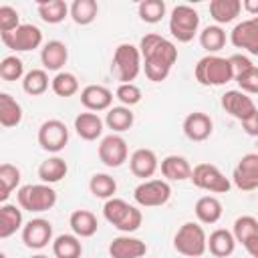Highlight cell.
Returning <instances> with one entry per match:
<instances>
[{
  "label": "cell",
  "mask_w": 258,
  "mask_h": 258,
  "mask_svg": "<svg viewBox=\"0 0 258 258\" xmlns=\"http://www.w3.org/2000/svg\"><path fill=\"white\" fill-rule=\"evenodd\" d=\"M97 12H99V6L95 0H75L71 4V18L81 26L91 24L97 18Z\"/></svg>",
  "instance_id": "cell-38"
},
{
  "label": "cell",
  "mask_w": 258,
  "mask_h": 258,
  "mask_svg": "<svg viewBox=\"0 0 258 258\" xmlns=\"http://www.w3.org/2000/svg\"><path fill=\"white\" fill-rule=\"evenodd\" d=\"M200 44L204 50H208L210 54L212 52H218L220 48H224L226 44V32L222 26L218 24H212V26H206L202 32H200Z\"/></svg>",
  "instance_id": "cell-39"
},
{
  "label": "cell",
  "mask_w": 258,
  "mask_h": 258,
  "mask_svg": "<svg viewBox=\"0 0 258 258\" xmlns=\"http://www.w3.org/2000/svg\"><path fill=\"white\" fill-rule=\"evenodd\" d=\"M111 258H141L147 254V244L133 236H117L109 244Z\"/></svg>",
  "instance_id": "cell-18"
},
{
  "label": "cell",
  "mask_w": 258,
  "mask_h": 258,
  "mask_svg": "<svg viewBox=\"0 0 258 258\" xmlns=\"http://www.w3.org/2000/svg\"><path fill=\"white\" fill-rule=\"evenodd\" d=\"M141 67H143V60H141L139 46H133L129 42H121L115 48L113 60H111V73L115 75L117 81H121V83L135 81Z\"/></svg>",
  "instance_id": "cell-4"
},
{
  "label": "cell",
  "mask_w": 258,
  "mask_h": 258,
  "mask_svg": "<svg viewBox=\"0 0 258 258\" xmlns=\"http://www.w3.org/2000/svg\"><path fill=\"white\" fill-rule=\"evenodd\" d=\"M234 81L238 83L240 91L246 95H258V67L254 62H250L246 69H242L240 73H236Z\"/></svg>",
  "instance_id": "cell-42"
},
{
  "label": "cell",
  "mask_w": 258,
  "mask_h": 258,
  "mask_svg": "<svg viewBox=\"0 0 258 258\" xmlns=\"http://www.w3.org/2000/svg\"><path fill=\"white\" fill-rule=\"evenodd\" d=\"M139 52L145 69V77L153 83H161L169 77L171 67L177 60V48L161 34L149 32L139 42Z\"/></svg>",
  "instance_id": "cell-1"
},
{
  "label": "cell",
  "mask_w": 258,
  "mask_h": 258,
  "mask_svg": "<svg viewBox=\"0 0 258 258\" xmlns=\"http://www.w3.org/2000/svg\"><path fill=\"white\" fill-rule=\"evenodd\" d=\"M103 216L111 226H115L119 232H125V234H131V232L139 230V226L143 222L141 210H137L135 206L127 204L121 198L107 200L105 206H103Z\"/></svg>",
  "instance_id": "cell-3"
},
{
  "label": "cell",
  "mask_w": 258,
  "mask_h": 258,
  "mask_svg": "<svg viewBox=\"0 0 258 258\" xmlns=\"http://www.w3.org/2000/svg\"><path fill=\"white\" fill-rule=\"evenodd\" d=\"M75 131L85 141H95L103 135V119L97 113L85 111L75 117Z\"/></svg>",
  "instance_id": "cell-22"
},
{
  "label": "cell",
  "mask_w": 258,
  "mask_h": 258,
  "mask_svg": "<svg viewBox=\"0 0 258 258\" xmlns=\"http://www.w3.org/2000/svg\"><path fill=\"white\" fill-rule=\"evenodd\" d=\"M129 149H127V141L119 135V133H111L105 135L99 143V159L107 165V167H119L127 161Z\"/></svg>",
  "instance_id": "cell-14"
},
{
  "label": "cell",
  "mask_w": 258,
  "mask_h": 258,
  "mask_svg": "<svg viewBox=\"0 0 258 258\" xmlns=\"http://www.w3.org/2000/svg\"><path fill=\"white\" fill-rule=\"evenodd\" d=\"M232 234H234L236 242H242V244H248L250 240L258 238V218H254V216H240V218H236Z\"/></svg>",
  "instance_id": "cell-37"
},
{
  "label": "cell",
  "mask_w": 258,
  "mask_h": 258,
  "mask_svg": "<svg viewBox=\"0 0 258 258\" xmlns=\"http://www.w3.org/2000/svg\"><path fill=\"white\" fill-rule=\"evenodd\" d=\"M115 97L119 99L121 105L133 107V105H137L141 101V89L135 83H119V87L115 91Z\"/></svg>",
  "instance_id": "cell-44"
},
{
  "label": "cell",
  "mask_w": 258,
  "mask_h": 258,
  "mask_svg": "<svg viewBox=\"0 0 258 258\" xmlns=\"http://www.w3.org/2000/svg\"><path fill=\"white\" fill-rule=\"evenodd\" d=\"M173 248L187 258H200L208 250V236L198 222H185L173 236Z\"/></svg>",
  "instance_id": "cell-5"
},
{
  "label": "cell",
  "mask_w": 258,
  "mask_h": 258,
  "mask_svg": "<svg viewBox=\"0 0 258 258\" xmlns=\"http://www.w3.org/2000/svg\"><path fill=\"white\" fill-rule=\"evenodd\" d=\"M22 121L20 103L8 93H0V123L2 127H16Z\"/></svg>",
  "instance_id": "cell-33"
},
{
  "label": "cell",
  "mask_w": 258,
  "mask_h": 258,
  "mask_svg": "<svg viewBox=\"0 0 258 258\" xmlns=\"http://www.w3.org/2000/svg\"><path fill=\"white\" fill-rule=\"evenodd\" d=\"M67 171H69V165H67V161H64L62 157H58V155L48 157V159H44V161L38 165V177H40L42 183H48V185L60 181V179L67 175Z\"/></svg>",
  "instance_id": "cell-31"
},
{
  "label": "cell",
  "mask_w": 258,
  "mask_h": 258,
  "mask_svg": "<svg viewBox=\"0 0 258 258\" xmlns=\"http://www.w3.org/2000/svg\"><path fill=\"white\" fill-rule=\"evenodd\" d=\"M38 16L48 24H58L71 14V6H67L64 0H40L36 4Z\"/></svg>",
  "instance_id": "cell-29"
},
{
  "label": "cell",
  "mask_w": 258,
  "mask_h": 258,
  "mask_svg": "<svg viewBox=\"0 0 258 258\" xmlns=\"http://www.w3.org/2000/svg\"><path fill=\"white\" fill-rule=\"evenodd\" d=\"M89 189L95 198L99 200H111L115 198V191H117V181L115 177H111L109 173H95L89 181Z\"/></svg>",
  "instance_id": "cell-36"
},
{
  "label": "cell",
  "mask_w": 258,
  "mask_h": 258,
  "mask_svg": "<svg viewBox=\"0 0 258 258\" xmlns=\"http://www.w3.org/2000/svg\"><path fill=\"white\" fill-rule=\"evenodd\" d=\"M171 198V187L165 179H145L133 189V200L141 208H157L167 204Z\"/></svg>",
  "instance_id": "cell-9"
},
{
  "label": "cell",
  "mask_w": 258,
  "mask_h": 258,
  "mask_svg": "<svg viewBox=\"0 0 258 258\" xmlns=\"http://www.w3.org/2000/svg\"><path fill=\"white\" fill-rule=\"evenodd\" d=\"M18 206L28 212H46L56 204V191L48 183H28L16 191Z\"/></svg>",
  "instance_id": "cell-6"
},
{
  "label": "cell",
  "mask_w": 258,
  "mask_h": 258,
  "mask_svg": "<svg viewBox=\"0 0 258 258\" xmlns=\"http://www.w3.org/2000/svg\"><path fill=\"white\" fill-rule=\"evenodd\" d=\"M222 107H224V111L226 113H230L234 119H238L240 123L242 121H246L248 117H252L256 111H258V107H256V103L252 101V97L250 95H246V93H242L240 89H232V91H226L224 95H222Z\"/></svg>",
  "instance_id": "cell-13"
},
{
  "label": "cell",
  "mask_w": 258,
  "mask_h": 258,
  "mask_svg": "<svg viewBox=\"0 0 258 258\" xmlns=\"http://www.w3.org/2000/svg\"><path fill=\"white\" fill-rule=\"evenodd\" d=\"M196 187L200 189H206V191H212V194H228L232 183L230 179L212 163H198L194 169H191V177Z\"/></svg>",
  "instance_id": "cell-8"
},
{
  "label": "cell",
  "mask_w": 258,
  "mask_h": 258,
  "mask_svg": "<svg viewBox=\"0 0 258 258\" xmlns=\"http://www.w3.org/2000/svg\"><path fill=\"white\" fill-rule=\"evenodd\" d=\"M22 226V210L14 204H2L0 208V238H10Z\"/></svg>",
  "instance_id": "cell-28"
},
{
  "label": "cell",
  "mask_w": 258,
  "mask_h": 258,
  "mask_svg": "<svg viewBox=\"0 0 258 258\" xmlns=\"http://www.w3.org/2000/svg\"><path fill=\"white\" fill-rule=\"evenodd\" d=\"M240 12H242L240 0H212L210 2V14L218 26L236 20V16H240Z\"/></svg>",
  "instance_id": "cell-26"
},
{
  "label": "cell",
  "mask_w": 258,
  "mask_h": 258,
  "mask_svg": "<svg viewBox=\"0 0 258 258\" xmlns=\"http://www.w3.org/2000/svg\"><path fill=\"white\" fill-rule=\"evenodd\" d=\"M50 89L54 95L58 97H73L79 93V79L73 75V73H67V71H60L54 75L52 83H50Z\"/></svg>",
  "instance_id": "cell-40"
},
{
  "label": "cell",
  "mask_w": 258,
  "mask_h": 258,
  "mask_svg": "<svg viewBox=\"0 0 258 258\" xmlns=\"http://www.w3.org/2000/svg\"><path fill=\"white\" fill-rule=\"evenodd\" d=\"M81 103L87 111H109L113 105V93L103 85H87L81 91Z\"/></svg>",
  "instance_id": "cell-17"
},
{
  "label": "cell",
  "mask_w": 258,
  "mask_h": 258,
  "mask_svg": "<svg viewBox=\"0 0 258 258\" xmlns=\"http://www.w3.org/2000/svg\"><path fill=\"white\" fill-rule=\"evenodd\" d=\"M20 177H22V173L16 165H12V163H2L0 165V200L4 204H6L8 196L18 187Z\"/></svg>",
  "instance_id": "cell-35"
},
{
  "label": "cell",
  "mask_w": 258,
  "mask_h": 258,
  "mask_svg": "<svg viewBox=\"0 0 258 258\" xmlns=\"http://www.w3.org/2000/svg\"><path fill=\"white\" fill-rule=\"evenodd\" d=\"M52 254L54 258H81L83 244L81 238L75 234H60L52 242Z\"/></svg>",
  "instance_id": "cell-32"
},
{
  "label": "cell",
  "mask_w": 258,
  "mask_h": 258,
  "mask_svg": "<svg viewBox=\"0 0 258 258\" xmlns=\"http://www.w3.org/2000/svg\"><path fill=\"white\" fill-rule=\"evenodd\" d=\"M232 181L242 191L258 189V153H246L232 171Z\"/></svg>",
  "instance_id": "cell-12"
},
{
  "label": "cell",
  "mask_w": 258,
  "mask_h": 258,
  "mask_svg": "<svg viewBox=\"0 0 258 258\" xmlns=\"http://www.w3.org/2000/svg\"><path fill=\"white\" fill-rule=\"evenodd\" d=\"M196 81L204 87H222L230 81H234V69L230 58L218 56V54H206L198 60L194 69Z\"/></svg>",
  "instance_id": "cell-2"
},
{
  "label": "cell",
  "mask_w": 258,
  "mask_h": 258,
  "mask_svg": "<svg viewBox=\"0 0 258 258\" xmlns=\"http://www.w3.org/2000/svg\"><path fill=\"white\" fill-rule=\"evenodd\" d=\"M208 250L210 254H214L216 258H226L236 250V238L230 230L218 228L210 234L208 238Z\"/></svg>",
  "instance_id": "cell-25"
},
{
  "label": "cell",
  "mask_w": 258,
  "mask_h": 258,
  "mask_svg": "<svg viewBox=\"0 0 258 258\" xmlns=\"http://www.w3.org/2000/svg\"><path fill=\"white\" fill-rule=\"evenodd\" d=\"M69 226L73 230L75 236L79 238H91L97 234V228H99V222H97V216L89 210H75L69 218Z\"/></svg>",
  "instance_id": "cell-24"
},
{
  "label": "cell",
  "mask_w": 258,
  "mask_h": 258,
  "mask_svg": "<svg viewBox=\"0 0 258 258\" xmlns=\"http://www.w3.org/2000/svg\"><path fill=\"white\" fill-rule=\"evenodd\" d=\"M244 248H246V252H248L252 258H258V238H254V240H250L248 244H244Z\"/></svg>",
  "instance_id": "cell-48"
},
{
  "label": "cell",
  "mask_w": 258,
  "mask_h": 258,
  "mask_svg": "<svg viewBox=\"0 0 258 258\" xmlns=\"http://www.w3.org/2000/svg\"><path fill=\"white\" fill-rule=\"evenodd\" d=\"M129 167H131V173H133V175H137V177H141V179L145 181L147 177H151V175L157 171L159 161H157L155 151L141 147V149H135V151L131 153V157H129Z\"/></svg>",
  "instance_id": "cell-20"
},
{
  "label": "cell",
  "mask_w": 258,
  "mask_h": 258,
  "mask_svg": "<svg viewBox=\"0 0 258 258\" xmlns=\"http://www.w3.org/2000/svg\"><path fill=\"white\" fill-rule=\"evenodd\" d=\"M50 83H52V79H48V75H46L44 69H32V71H28L24 75L22 89H24V93H28L32 97H38V95H42V93L48 91V85Z\"/></svg>",
  "instance_id": "cell-34"
},
{
  "label": "cell",
  "mask_w": 258,
  "mask_h": 258,
  "mask_svg": "<svg viewBox=\"0 0 258 258\" xmlns=\"http://www.w3.org/2000/svg\"><path fill=\"white\" fill-rule=\"evenodd\" d=\"M40 60H42V67L44 71H58L67 64L69 60V48L64 42L60 40H48L42 50H40Z\"/></svg>",
  "instance_id": "cell-21"
},
{
  "label": "cell",
  "mask_w": 258,
  "mask_h": 258,
  "mask_svg": "<svg viewBox=\"0 0 258 258\" xmlns=\"http://www.w3.org/2000/svg\"><path fill=\"white\" fill-rule=\"evenodd\" d=\"M0 38L8 48H12L16 52L34 50V48H38L42 44V32L34 24H20L18 28H14L10 32L0 34Z\"/></svg>",
  "instance_id": "cell-10"
},
{
  "label": "cell",
  "mask_w": 258,
  "mask_h": 258,
  "mask_svg": "<svg viewBox=\"0 0 258 258\" xmlns=\"http://www.w3.org/2000/svg\"><path fill=\"white\" fill-rule=\"evenodd\" d=\"M214 131V123L210 115L202 111H194L183 119V133L189 141H206Z\"/></svg>",
  "instance_id": "cell-19"
},
{
  "label": "cell",
  "mask_w": 258,
  "mask_h": 258,
  "mask_svg": "<svg viewBox=\"0 0 258 258\" xmlns=\"http://www.w3.org/2000/svg\"><path fill=\"white\" fill-rule=\"evenodd\" d=\"M18 26H20L18 10L12 8V6H8V4L0 6V34L10 32V30H14V28H18Z\"/></svg>",
  "instance_id": "cell-45"
},
{
  "label": "cell",
  "mask_w": 258,
  "mask_h": 258,
  "mask_svg": "<svg viewBox=\"0 0 258 258\" xmlns=\"http://www.w3.org/2000/svg\"><path fill=\"white\" fill-rule=\"evenodd\" d=\"M242 127H244V131H246V135L258 137V111H256L252 117H248L246 121H242Z\"/></svg>",
  "instance_id": "cell-46"
},
{
  "label": "cell",
  "mask_w": 258,
  "mask_h": 258,
  "mask_svg": "<svg viewBox=\"0 0 258 258\" xmlns=\"http://www.w3.org/2000/svg\"><path fill=\"white\" fill-rule=\"evenodd\" d=\"M230 40L236 48L248 50L250 54L258 56V16L238 22L230 32Z\"/></svg>",
  "instance_id": "cell-15"
},
{
  "label": "cell",
  "mask_w": 258,
  "mask_h": 258,
  "mask_svg": "<svg viewBox=\"0 0 258 258\" xmlns=\"http://www.w3.org/2000/svg\"><path fill=\"white\" fill-rule=\"evenodd\" d=\"M0 77L4 81L24 79V64H22V60L18 56H14V54L2 58V62H0Z\"/></svg>",
  "instance_id": "cell-43"
},
{
  "label": "cell",
  "mask_w": 258,
  "mask_h": 258,
  "mask_svg": "<svg viewBox=\"0 0 258 258\" xmlns=\"http://www.w3.org/2000/svg\"><path fill=\"white\" fill-rule=\"evenodd\" d=\"M52 240V224L44 218H34L22 228V242L26 248L42 250Z\"/></svg>",
  "instance_id": "cell-16"
},
{
  "label": "cell",
  "mask_w": 258,
  "mask_h": 258,
  "mask_svg": "<svg viewBox=\"0 0 258 258\" xmlns=\"http://www.w3.org/2000/svg\"><path fill=\"white\" fill-rule=\"evenodd\" d=\"M30 258H48V256H44V254H36V256H30Z\"/></svg>",
  "instance_id": "cell-49"
},
{
  "label": "cell",
  "mask_w": 258,
  "mask_h": 258,
  "mask_svg": "<svg viewBox=\"0 0 258 258\" xmlns=\"http://www.w3.org/2000/svg\"><path fill=\"white\" fill-rule=\"evenodd\" d=\"M196 218L202 222V224H216L220 218H222V202L216 198V196H202L198 202H196Z\"/></svg>",
  "instance_id": "cell-27"
},
{
  "label": "cell",
  "mask_w": 258,
  "mask_h": 258,
  "mask_svg": "<svg viewBox=\"0 0 258 258\" xmlns=\"http://www.w3.org/2000/svg\"><path fill=\"white\" fill-rule=\"evenodd\" d=\"M200 28V14L187 6V4H177L171 10L169 16V32L177 42H189L198 34Z\"/></svg>",
  "instance_id": "cell-7"
},
{
  "label": "cell",
  "mask_w": 258,
  "mask_h": 258,
  "mask_svg": "<svg viewBox=\"0 0 258 258\" xmlns=\"http://www.w3.org/2000/svg\"><path fill=\"white\" fill-rule=\"evenodd\" d=\"M242 8H244L248 14L258 16V0H244V2H242Z\"/></svg>",
  "instance_id": "cell-47"
},
{
  "label": "cell",
  "mask_w": 258,
  "mask_h": 258,
  "mask_svg": "<svg viewBox=\"0 0 258 258\" xmlns=\"http://www.w3.org/2000/svg\"><path fill=\"white\" fill-rule=\"evenodd\" d=\"M139 18L147 24H155L165 16V2L163 0H143L137 6Z\"/></svg>",
  "instance_id": "cell-41"
},
{
  "label": "cell",
  "mask_w": 258,
  "mask_h": 258,
  "mask_svg": "<svg viewBox=\"0 0 258 258\" xmlns=\"http://www.w3.org/2000/svg\"><path fill=\"white\" fill-rule=\"evenodd\" d=\"M161 173L165 179L169 181H183V179H189L191 177V165L185 157L181 155H167L161 159Z\"/></svg>",
  "instance_id": "cell-23"
},
{
  "label": "cell",
  "mask_w": 258,
  "mask_h": 258,
  "mask_svg": "<svg viewBox=\"0 0 258 258\" xmlns=\"http://www.w3.org/2000/svg\"><path fill=\"white\" fill-rule=\"evenodd\" d=\"M135 121V115L131 111V107H125V105H119V107H111L107 111V117H105V125L113 131V133H123V131H129L131 125Z\"/></svg>",
  "instance_id": "cell-30"
},
{
  "label": "cell",
  "mask_w": 258,
  "mask_h": 258,
  "mask_svg": "<svg viewBox=\"0 0 258 258\" xmlns=\"http://www.w3.org/2000/svg\"><path fill=\"white\" fill-rule=\"evenodd\" d=\"M69 143V129L60 119H48L38 127V145L48 153H58Z\"/></svg>",
  "instance_id": "cell-11"
}]
</instances>
